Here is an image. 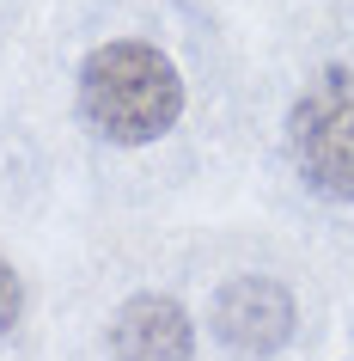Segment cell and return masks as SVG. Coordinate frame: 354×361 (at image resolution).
I'll use <instances>...</instances> for the list:
<instances>
[{"label":"cell","instance_id":"cell-3","mask_svg":"<svg viewBox=\"0 0 354 361\" xmlns=\"http://www.w3.org/2000/svg\"><path fill=\"white\" fill-rule=\"evenodd\" d=\"M293 324H299V306L287 294V282H275V276H232L226 288H214V331L239 355L287 349Z\"/></svg>","mask_w":354,"mask_h":361},{"label":"cell","instance_id":"cell-4","mask_svg":"<svg viewBox=\"0 0 354 361\" xmlns=\"http://www.w3.org/2000/svg\"><path fill=\"white\" fill-rule=\"evenodd\" d=\"M110 355L116 361H189L196 324L171 294H134L110 319Z\"/></svg>","mask_w":354,"mask_h":361},{"label":"cell","instance_id":"cell-2","mask_svg":"<svg viewBox=\"0 0 354 361\" xmlns=\"http://www.w3.org/2000/svg\"><path fill=\"white\" fill-rule=\"evenodd\" d=\"M287 147L305 178V190L354 202V68L336 61L293 98L287 111Z\"/></svg>","mask_w":354,"mask_h":361},{"label":"cell","instance_id":"cell-1","mask_svg":"<svg viewBox=\"0 0 354 361\" xmlns=\"http://www.w3.org/2000/svg\"><path fill=\"white\" fill-rule=\"evenodd\" d=\"M80 116L110 147H147L184 116V74L165 49L141 37L98 43L80 61Z\"/></svg>","mask_w":354,"mask_h":361},{"label":"cell","instance_id":"cell-5","mask_svg":"<svg viewBox=\"0 0 354 361\" xmlns=\"http://www.w3.org/2000/svg\"><path fill=\"white\" fill-rule=\"evenodd\" d=\"M19 319H25V282H19V269L0 257V337H6Z\"/></svg>","mask_w":354,"mask_h":361}]
</instances>
